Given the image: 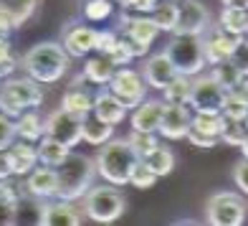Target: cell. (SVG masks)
<instances>
[{"label": "cell", "mask_w": 248, "mask_h": 226, "mask_svg": "<svg viewBox=\"0 0 248 226\" xmlns=\"http://www.w3.org/2000/svg\"><path fill=\"white\" fill-rule=\"evenodd\" d=\"M119 41V31H96L94 33V51L96 53H109Z\"/></svg>", "instance_id": "41"}, {"label": "cell", "mask_w": 248, "mask_h": 226, "mask_svg": "<svg viewBox=\"0 0 248 226\" xmlns=\"http://www.w3.org/2000/svg\"><path fill=\"white\" fill-rule=\"evenodd\" d=\"M18 64H20V61L16 59L13 53H10L5 61H0V82H3V79H8V76H13V71H16Z\"/></svg>", "instance_id": "48"}, {"label": "cell", "mask_w": 248, "mask_h": 226, "mask_svg": "<svg viewBox=\"0 0 248 226\" xmlns=\"http://www.w3.org/2000/svg\"><path fill=\"white\" fill-rule=\"evenodd\" d=\"M10 53H13V46H10V41H8L5 36H0V61H5Z\"/></svg>", "instance_id": "51"}, {"label": "cell", "mask_w": 248, "mask_h": 226, "mask_svg": "<svg viewBox=\"0 0 248 226\" xmlns=\"http://www.w3.org/2000/svg\"><path fill=\"white\" fill-rule=\"evenodd\" d=\"M36 5H38V0H0V8H8L13 13H18L23 23L36 13Z\"/></svg>", "instance_id": "39"}, {"label": "cell", "mask_w": 248, "mask_h": 226, "mask_svg": "<svg viewBox=\"0 0 248 226\" xmlns=\"http://www.w3.org/2000/svg\"><path fill=\"white\" fill-rule=\"evenodd\" d=\"M152 20L157 23V28L160 31H170L175 28L177 23V3H172V0H165V3H157V8L152 10Z\"/></svg>", "instance_id": "34"}, {"label": "cell", "mask_w": 248, "mask_h": 226, "mask_svg": "<svg viewBox=\"0 0 248 226\" xmlns=\"http://www.w3.org/2000/svg\"><path fill=\"white\" fill-rule=\"evenodd\" d=\"M172 3H180V0H172Z\"/></svg>", "instance_id": "56"}, {"label": "cell", "mask_w": 248, "mask_h": 226, "mask_svg": "<svg viewBox=\"0 0 248 226\" xmlns=\"http://www.w3.org/2000/svg\"><path fill=\"white\" fill-rule=\"evenodd\" d=\"M248 216V206L241 193L220 191L213 193L205 203V221L213 226H241Z\"/></svg>", "instance_id": "8"}, {"label": "cell", "mask_w": 248, "mask_h": 226, "mask_svg": "<svg viewBox=\"0 0 248 226\" xmlns=\"http://www.w3.org/2000/svg\"><path fill=\"white\" fill-rule=\"evenodd\" d=\"M36 153H38V163L56 168V165H59V163L63 160V157H66V155L71 153V148H66L63 142L48 138V135H43V138L36 142Z\"/></svg>", "instance_id": "28"}, {"label": "cell", "mask_w": 248, "mask_h": 226, "mask_svg": "<svg viewBox=\"0 0 248 226\" xmlns=\"http://www.w3.org/2000/svg\"><path fill=\"white\" fill-rule=\"evenodd\" d=\"M92 112L99 120H104V122H109V125H114V127L127 120V107H124L122 102L109 92V89H101V92L94 94Z\"/></svg>", "instance_id": "21"}, {"label": "cell", "mask_w": 248, "mask_h": 226, "mask_svg": "<svg viewBox=\"0 0 248 226\" xmlns=\"http://www.w3.org/2000/svg\"><path fill=\"white\" fill-rule=\"evenodd\" d=\"M16 224V203L0 198V226H13Z\"/></svg>", "instance_id": "47"}, {"label": "cell", "mask_w": 248, "mask_h": 226, "mask_svg": "<svg viewBox=\"0 0 248 226\" xmlns=\"http://www.w3.org/2000/svg\"><path fill=\"white\" fill-rule=\"evenodd\" d=\"M46 130H43V120L36 109H26L16 117V138L28 140V142H38Z\"/></svg>", "instance_id": "26"}, {"label": "cell", "mask_w": 248, "mask_h": 226, "mask_svg": "<svg viewBox=\"0 0 248 226\" xmlns=\"http://www.w3.org/2000/svg\"><path fill=\"white\" fill-rule=\"evenodd\" d=\"M210 26L208 5L200 0H180L177 3V23L172 33H190V36H202Z\"/></svg>", "instance_id": "13"}, {"label": "cell", "mask_w": 248, "mask_h": 226, "mask_svg": "<svg viewBox=\"0 0 248 226\" xmlns=\"http://www.w3.org/2000/svg\"><path fill=\"white\" fill-rule=\"evenodd\" d=\"M223 127H225V117L220 112L218 115H200V112H193V117H190V130L210 135V138H220Z\"/></svg>", "instance_id": "31"}, {"label": "cell", "mask_w": 248, "mask_h": 226, "mask_svg": "<svg viewBox=\"0 0 248 226\" xmlns=\"http://www.w3.org/2000/svg\"><path fill=\"white\" fill-rule=\"evenodd\" d=\"M94 33L96 28H89L86 23H69L61 33V46L66 49L69 56H89L94 51Z\"/></svg>", "instance_id": "17"}, {"label": "cell", "mask_w": 248, "mask_h": 226, "mask_svg": "<svg viewBox=\"0 0 248 226\" xmlns=\"http://www.w3.org/2000/svg\"><path fill=\"white\" fill-rule=\"evenodd\" d=\"M23 188H26V193L36 196V198H41V201L56 198V193H59V178H56V168L38 163V165L26 175Z\"/></svg>", "instance_id": "15"}, {"label": "cell", "mask_w": 248, "mask_h": 226, "mask_svg": "<svg viewBox=\"0 0 248 226\" xmlns=\"http://www.w3.org/2000/svg\"><path fill=\"white\" fill-rule=\"evenodd\" d=\"M119 36L127 41V46L134 53V59H140V56H147L155 38L160 36V28H157V23L152 20V16L122 13L119 16Z\"/></svg>", "instance_id": "7"}, {"label": "cell", "mask_w": 248, "mask_h": 226, "mask_svg": "<svg viewBox=\"0 0 248 226\" xmlns=\"http://www.w3.org/2000/svg\"><path fill=\"white\" fill-rule=\"evenodd\" d=\"M246 20H248V10L223 5V13H220L218 26L225 28L228 33H235V36H246Z\"/></svg>", "instance_id": "32"}, {"label": "cell", "mask_w": 248, "mask_h": 226, "mask_svg": "<svg viewBox=\"0 0 248 226\" xmlns=\"http://www.w3.org/2000/svg\"><path fill=\"white\" fill-rule=\"evenodd\" d=\"M210 76L216 79V82L225 89V92H231V89L243 79L241 69L233 64V59H223V61H218V64H213V66H210Z\"/></svg>", "instance_id": "30"}, {"label": "cell", "mask_w": 248, "mask_h": 226, "mask_svg": "<svg viewBox=\"0 0 248 226\" xmlns=\"http://www.w3.org/2000/svg\"><path fill=\"white\" fill-rule=\"evenodd\" d=\"M43 130H46L48 138L63 142L66 148H76L81 142V117L74 115L69 109H53L51 115L43 120Z\"/></svg>", "instance_id": "11"}, {"label": "cell", "mask_w": 248, "mask_h": 226, "mask_svg": "<svg viewBox=\"0 0 248 226\" xmlns=\"http://www.w3.org/2000/svg\"><path fill=\"white\" fill-rule=\"evenodd\" d=\"M241 153H243V157H248V135H246V140L241 142Z\"/></svg>", "instance_id": "53"}, {"label": "cell", "mask_w": 248, "mask_h": 226, "mask_svg": "<svg viewBox=\"0 0 248 226\" xmlns=\"http://www.w3.org/2000/svg\"><path fill=\"white\" fill-rule=\"evenodd\" d=\"M185 140L190 145H195V148H200V150H213L220 142V138H210V135H202V132H195V130H187Z\"/></svg>", "instance_id": "44"}, {"label": "cell", "mask_w": 248, "mask_h": 226, "mask_svg": "<svg viewBox=\"0 0 248 226\" xmlns=\"http://www.w3.org/2000/svg\"><path fill=\"white\" fill-rule=\"evenodd\" d=\"M162 112H165V102L162 99H142L140 104L132 109L129 125H132V130L157 132L160 120H162Z\"/></svg>", "instance_id": "19"}, {"label": "cell", "mask_w": 248, "mask_h": 226, "mask_svg": "<svg viewBox=\"0 0 248 226\" xmlns=\"http://www.w3.org/2000/svg\"><path fill=\"white\" fill-rule=\"evenodd\" d=\"M20 26H23V20H20L18 13H13V10H8V8H0V36H5V33L16 31Z\"/></svg>", "instance_id": "45"}, {"label": "cell", "mask_w": 248, "mask_h": 226, "mask_svg": "<svg viewBox=\"0 0 248 226\" xmlns=\"http://www.w3.org/2000/svg\"><path fill=\"white\" fill-rule=\"evenodd\" d=\"M233 183L243 196H248V157H241V160L233 165Z\"/></svg>", "instance_id": "43"}, {"label": "cell", "mask_w": 248, "mask_h": 226, "mask_svg": "<svg viewBox=\"0 0 248 226\" xmlns=\"http://www.w3.org/2000/svg\"><path fill=\"white\" fill-rule=\"evenodd\" d=\"M167 59L175 64L177 74L195 76L205 69V53H202V36H190V33H172V38L165 46Z\"/></svg>", "instance_id": "6"}, {"label": "cell", "mask_w": 248, "mask_h": 226, "mask_svg": "<svg viewBox=\"0 0 248 226\" xmlns=\"http://www.w3.org/2000/svg\"><path fill=\"white\" fill-rule=\"evenodd\" d=\"M129 183L137 188V191H150L155 183H157V175L150 171V168H144L142 163L134 168V173H132V178H129Z\"/></svg>", "instance_id": "40"}, {"label": "cell", "mask_w": 248, "mask_h": 226, "mask_svg": "<svg viewBox=\"0 0 248 226\" xmlns=\"http://www.w3.org/2000/svg\"><path fill=\"white\" fill-rule=\"evenodd\" d=\"M246 135H248V127L243 120H225V127L220 132V142L231 145V148H241Z\"/></svg>", "instance_id": "36"}, {"label": "cell", "mask_w": 248, "mask_h": 226, "mask_svg": "<svg viewBox=\"0 0 248 226\" xmlns=\"http://www.w3.org/2000/svg\"><path fill=\"white\" fill-rule=\"evenodd\" d=\"M243 122H246V127H248V115H246V120H243Z\"/></svg>", "instance_id": "55"}, {"label": "cell", "mask_w": 248, "mask_h": 226, "mask_svg": "<svg viewBox=\"0 0 248 226\" xmlns=\"http://www.w3.org/2000/svg\"><path fill=\"white\" fill-rule=\"evenodd\" d=\"M10 175H13V168H10L8 150H0V180H3V178H10Z\"/></svg>", "instance_id": "50"}, {"label": "cell", "mask_w": 248, "mask_h": 226, "mask_svg": "<svg viewBox=\"0 0 248 226\" xmlns=\"http://www.w3.org/2000/svg\"><path fill=\"white\" fill-rule=\"evenodd\" d=\"M231 59H233V64L241 69V74H243V76H248V38H246V36L241 38L238 49L233 51V56H231Z\"/></svg>", "instance_id": "46"}, {"label": "cell", "mask_w": 248, "mask_h": 226, "mask_svg": "<svg viewBox=\"0 0 248 226\" xmlns=\"http://www.w3.org/2000/svg\"><path fill=\"white\" fill-rule=\"evenodd\" d=\"M43 84L26 76H8L0 82V112L8 117H18L26 109H36L43 102Z\"/></svg>", "instance_id": "4"}, {"label": "cell", "mask_w": 248, "mask_h": 226, "mask_svg": "<svg viewBox=\"0 0 248 226\" xmlns=\"http://www.w3.org/2000/svg\"><path fill=\"white\" fill-rule=\"evenodd\" d=\"M223 5H228V8H243L248 10V0H220Z\"/></svg>", "instance_id": "52"}, {"label": "cell", "mask_w": 248, "mask_h": 226, "mask_svg": "<svg viewBox=\"0 0 248 226\" xmlns=\"http://www.w3.org/2000/svg\"><path fill=\"white\" fill-rule=\"evenodd\" d=\"M92 104H94V94L86 92V89L78 87V84H71L61 97V107L74 112V115H78V117L89 115V112H92Z\"/></svg>", "instance_id": "27"}, {"label": "cell", "mask_w": 248, "mask_h": 226, "mask_svg": "<svg viewBox=\"0 0 248 226\" xmlns=\"http://www.w3.org/2000/svg\"><path fill=\"white\" fill-rule=\"evenodd\" d=\"M114 138V125L99 120L94 112L81 117V140H86L89 145H104Z\"/></svg>", "instance_id": "23"}, {"label": "cell", "mask_w": 248, "mask_h": 226, "mask_svg": "<svg viewBox=\"0 0 248 226\" xmlns=\"http://www.w3.org/2000/svg\"><path fill=\"white\" fill-rule=\"evenodd\" d=\"M56 178H59V193H56V198L78 201L94 186L96 165L89 155L71 150L59 165H56Z\"/></svg>", "instance_id": "3"}, {"label": "cell", "mask_w": 248, "mask_h": 226, "mask_svg": "<svg viewBox=\"0 0 248 226\" xmlns=\"http://www.w3.org/2000/svg\"><path fill=\"white\" fill-rule=\"evenodd\" d=\"M228 94H233V97H238L241 102H246V104H248V76H243L241 79V82L238 84H235L233 89H231V92Z\"/></svg>", "instance_id": "49"}, {"label": "cell", "mask_w": 248, "mask_h": 226, "mask_svg": "<svg viewBox=\"0 0 248 226\" xmlns=\"http://www.w3.org/2000/svg\"><path fill=\"white\" fill-rule=\"evenodd\" d=\"M190 89H193V76L177 74L170 84L162 89L165 104H187L190 107Z\"/></svg>", "instance_id": "29"}, {"label": "cell", "mask_w": 248, "mask_h": 226, "mask_svg": "<svg viewBox=\"0 0 248 226\" xmlns=\"http://www.w3.org/2000/svg\"><path fill=\"white\" fill-rule=\"evenodd\" d=\"M94 165H96V175H101V180L122 188L129 183L134 168L140 165V155L132 150V145L127 140L111 138L109 142L101 145Z\"/></svg>", "instance_id": "2"}, {"label": "cell", "mask_w": 248, "mask_h": 226, "mask_svg": "<svg viewBox=\"0 0 248 226\" xmlns=\"http://www.w3.org/2000/svg\"><path fill=\"white\" fill-rule=\"evenodd\" d=\"M43 203L36 196L23 193L16 201V224H26V226H41L43 221Z\"/></svg>", "instance_id": "25"}, {"label": "cell", "mask_w": 248, "mask_h": 226, "mask_svg": "<svg viewBox=\"0 0 248 226\" xmlns=\"http://www.w3.org/2000/svg\"><path fill=\"white\" fill-rule=\"evenodd\" d=\"M81 209H84V219L94 221V224H114L124 209L127 201L119 193L117 186H92L81 198Z\"/></svg>", "instance_id": "5"}, {"label": "cell", "mask_w": 248, "mask_h": 226, "mask_svg": "<svg viewBox=\"0 0 248 226\" xmlns=\"http://www.w3.org/2000/svg\"><path fill=\"white\" fill-rule=\"evenodd\" d=\"M127 142L132 145V150L137 153L140 157L142 155H147L152 148H157L160 145V135L157 132H142V130H132L127 135Z\"/></svg>", "instance_id": "35"}, {"label": "cell", "mask_w": 248, "mask_h": 226, "mask_svg": "<svg viewBox=\"0 0 248 226\" xmlns=\"http://www.w3.org/2000/svg\"><path fill=\"white\" fill-rule=\"evenodd\" d=\"M84 213L74 206V201L51 198L43 203V221L41 226H81Z\"/></svg>", "instance_id": "16"}, {"label": "cell", "mask_w": 248, "mask_h": 226, "mask_svg": "<svg viewBox=\"0 0 248 226\" xmlns=\"http://www.w3.org/2000/svg\"><path fill=\"white\" fill-rule=\"evenodd\" d=\"M140 163H142L144 168H150L157 178H162V175H170V173L175 171V153L160 142V145H157V148H152L147 155H142Z\"/></svg>", "instance_id": "24"}, {"label": "cell", "mask_w": 248, "mask_h": 226, "mask_svg": "<svg viewBox=\"0 0 248 226\" xmlns=\"http://www.w3.org/2000/svg\"><path fill=\"white\" fill-rule=\"evenodd\" d=\"M246 38H248V20H246Z\"/></svg>", "instance_id": "54"}, {"label": "cell", "mask_w": 248, "mask_h": 226, "mask_svg": "<svg viewBox=\"0 0 248 226\" xmlns=\"http://www.w3.org/2000/svg\"><path fill=\"white\" fill-rule=\"evenodd\" d=\"M114 3L122 5L124 13H132V16H150L152 10L157 8L160 0H114Z\"/></svg>", "instance_id": "38"}, {"label": "cell", "mask_w": 248, "mask_h": 226, "mask_svg": "<svg viewBox=\"0 0 248 226\" xmlns=\"http://www.w3.org/2000/svg\"><path fill=\"white\" fill-rule=\"evenodd\" d=\"M225 89L213 79L210 74H195L193 76V89H190V109L200 115H218L225 99Z\"/></svg>", "instance_id": "10"}, {"label": "cell", "mask_w": 248, "mask_h": 226, "mask_svg": "<svg viewBox=\"0 0 248 226\" xmlns=\"http://www.w3.org/2000/svg\"><path fill=\"white\" fill-rule=\"evenodd\" d=\"M16 140V120L0 112V150H8V145Z\"/></svg>", "instance_id": "42"}, {"label": "cell", "mask_w": 248, "mask_h": 226, "mask_svg": "<svg viewBox=\"0 0 248 226\" xmlns=\"http://www.w3.org/2000/svg\"><path fill=\"white\" fill-rule=\"evenodd\" d=\"M114 0H84L81 13L89 23H101V20H109L114 16Z\"/></svg>", "instance_id": "33"}, {"label": "cell", "mask_w": 248, "mask_h": 226, "mask_svg": "<svg viewBox=\"0 0 248 226\" xmlns=\"http://www.w3.org/2000/svg\"><path fill=\"white\" fill-rule=\"evenodd\" d=\"M190 117H193V112L187 104H165L157 135H162L167 140H185L190 130Z\"/></svg>", "instance_id": "14"}, {"label": "cell", "mask_w": 248, "mask_h": 226, "mask_svg": "<svg viewBox=\"0 0 248 226\" xmlns=\"http://www.w3.org/2000/svg\"><path fill=\"white\" fill-rule=\"evenodd\" d=\"M243 36H235V33H228L220 26H208V31L202 33V53H205V64L213 66L223 59H231L233 51L238 49Z\"/></svg>", "instance_id": "12"}, {"label": "cell", "mask_w": 248, "mask_h": 226, "mask_svg": "<svg viewBox=\"0 0 248 226\" xmlns=\"http://www.w3.org/2000/svg\"><path fill=\"white\" fill-rule=\"evenodd\" d=\"M69 64H71V56L56 41L36 43V46H31L23 53V59H20V66L26 69V74L31 79H36L38 84L61 82V76H66V71H69Z\"/></svg>", "instance_id": "1"}, {"label": "cell", "mask_w": 248, "mask_h": 226, "mask_svg": "<svg viewBox=\"0 0 248 226\" xmlns=\"http://www.w3.org/2000/svg\"><path fill=\"white\" fill-rule=\"evenodd\" d=\"M220 115H223L225 120H246L248 104H246V102H241L238 97H233V94H225L223 107H220Z\"/></svg>", "instance_id": "37"}, {"label": "cell", "mask_w": 248, "mask_h": 226, "mask_svg": "<svg viewBox=\"0 0 248 226\" xmlns=\"http://www.w3.org/2000/svg\"><path fill=\"white\" fill-rule=\"evenodd\" d=\"M114 71H117V64L111 61L107 53H96V56H89V59H86L81 79H84V82L96 84V87H107L109 79L114 76Z\"/></svg>", "instance_id": "22"}, {"label": "cell", "mask_w": 248, "mask_h": 226, "mask_svg": "<svg viewBox=\"0 0 248 226\" xmlns=\"http://www.w3.org/2000/svg\"><path fill=\"white\" fill-rule=\"evenodd\" d=\"M8 157H10V168H13V175L23 178L28 175L33 168L38 165V153H36V142L20 140L16 138L8 145Z\"/></svg>", "instance_id": "20"}, {"label": "cell", "mask_w": 248, "mask_h": 226, "mask_svg": "<svg viewBox=\"0 0 248 226\" xmlns=\"http://www.w3.org/2000/svg\"><path fill=\"white\" fill-rule=\"evenodd\" d=\"M107 87L127 109H134L142 99H147V84H144L142 71L129 69V66H117Z\"/></svg>", "instance_id": "9"}, {"label": "cell", "mask_w": 248, "mask_h": 226, "mask_svg": "<svg viewBox=\"0 0 248 226\" xmlns=\"http://www.w3.org/2000/svg\"><path fill=\"white\" fill-rule=\"evenodd\" d=\"M142 76H144V84H147V87L165 89L177 76V69H175V64L167 59V53L162 51V53H155V56H150V59L144 61Z\"/></svg>", "instance_id": "18"}]
</instances>
